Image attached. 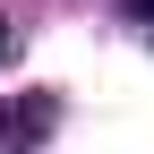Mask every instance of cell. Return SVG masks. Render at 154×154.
<instances>
[{"instance_id":"obj_2","label":"cell","mask_w":154,"mask_h":154,"mask_svg":"<svg viewBox=\"0 0 154 154\" xmlns=\"http://www.w3.org/2000/svg\"><path fill=\"white\" fill-rule=\"evenodd\" d=\"M120 9H128V17H137V26H154V0H120Z\"/></svg>"},{"instance_id":"obj_3","label":"cell","mask_w":154,"mask_h":154,"mask_svg":"<svg viewBox=\"0 0 154 154\" xmlns=\"http://www.w3.org/2000/svg\"><path fill=\"white\" fill-rule=\"evenodd\" d=\"M0 51H9V17H0Z\"/></svg>"},{"instance_id":"obj_1","label":"cell","mask_w":154,"mask_h":154,"mask_svg":"<svg viewBox=\"0 0 154 154\" xmlns=\"http://www.w3.org/2000/svg\"><path fill=\"white\" fill-rule=\"evenodd\" d=\"M26 128H51V103H17L9 111V137H26Z\"/></svg>"}]
</instances>
